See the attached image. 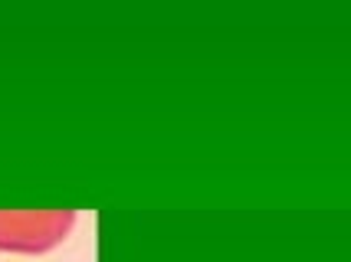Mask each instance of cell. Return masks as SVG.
Wrapping results in <instances>:
<instances>
[{
  "mask_svg": "<svg viewBox=\"0 0 351 262\" xmlns=\"http://www.w3.org/2000/svg\"><path fill=\"white\" fill-rule=\"evenodd\" d=\"M76 226V210H0L3 252H46Z\"/></svg>",
  "mask_w": 351,
  "mask_h": 262,
  "instance_id": "cell-1",
  "label": "cell"
}]
</instances>
